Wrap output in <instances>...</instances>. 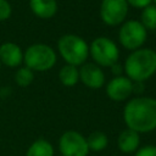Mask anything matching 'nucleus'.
<instances>
[{
	"instance_id": "f257e3e1",
	"label": "nucleus",
	"mask_w": 156,
	"mask_h": 156,
	"mask_svg": "<svg viewBox=\"0 0 156 156\" xmlns=\"http://www.w3.org/2000/svg\"><path fill=\"white\" fill-rule=\"evenodd\" d=\"M123 121L127 128L139 134L156 129V99L150 96H136L124 105Z\"/></svg>"
},
{
	"instance_id": "f03ea898",
	"label": "nucleus",
	"mask_w": 156,
	"mask_h": 156,
	"mask_svg": "<svg viewBox=\"0 0 156 156\" xmlns=\"http://www.w3.org/2000/svg\"><path fill=\"white\" fill-rule=\"evenodd\" d=\"M123 72L133 83H144L156 73V51L140 48L130 51L123 63Z\"/></svg>"
},
{
	"instance_id": "7ed1b4c3",
	"label": "nucleus",
	"mask_w": 156,
	"mask_h": 156,
	"mask_svg": "<svg viewBox=\"0 0 156 156\" xmlns=\"http://www.w3.org/2000/svg\"><path fill=\"white\" fill-rule=\"evenodd\" d=\"M57 51L67 65L79 67L89 56V44L82 37L67 33L58 38Z\"/></svg>"
},
{
	"instance_id": "20e7f679",
	"label": "nucleus",
	"mask_w": 156,
	"mask_h": 156,
	"mask_svg": "<svg viewBox=\"0 0 156 156\" xmlns=\"http://www.w3.org/2000/svg\"><path fill=\"white\" fill-rule=\"evenodd\" d=\"M56 61V51L50 45L44 43L32 44L23 52V63L33 72L49 71L55 66Z\"/></svg>"
},
{
	"instance_id": "39448f33",
	"label": "nucleus",
	"mask_w": 156,
	"mask_h": 156,
	"mask_svg": "<svg viewBox=\"0 0 156 156\" xmlns=\"http://www.w3.org/2000/svg\"><path fill=\"white\" fill-rule=\"evenodd\" d=\"M89 56L100 67H111L119 60L117 44L107 37H98L89 44Z\"/></svg>"
},
{
	"instance_id": "423d86ee",
	"label": "nucleus",
	"mask_w": 156,
	"mask_h": 156,
	"mask_svg": "<svg viewBox=\"0 0 156 156\" xmlns=\"http://www.w3.org/2000/svg\"><path fill=\"white\" fill-rule=\"evenodd\" d=\"M147 39V30L138 20L124 21L118 30V41L119 44L129 50L134 51L144 46Z\"/></svg>"
},
{
	"instance_id": "0eeeda50",
	"label": "nucleus",
	"mask_w": 156,
	"mask_h": 156,
	"mask_svg": "<svg viewBox=\"0 0 156 156\" xmlns=\"http://www.w3.org/2000/svg\"><path fill=\"white\" fill-rule=\"evenodd\" d=\"M61 156H88L89 147L87 138L77 130H66L58 139Z\"/></svg>"
},
{
	"instance_id": "6e6552de",
	"label": "nucleus",
	"mask_w": 156,
	"mask_h": 156,
	"mask_svg": "<svg viewBox=\"0 0 156 156\" xmlns=\"http://www.w3.org/2000/svg\"><path fill=\"white\" fill-rule=\"evenodd\" d=\"M129 6L126 0H102L100 4V18L106 26H121L128 15Z\"/></svg>"
},
{
	"instance_id": "1a4fd4ad",
	"label": "nucleus",
	"mask_w": 156,
	"mask_h": 156,
	"mask_svg": "<svg viewBox=\"0 0 156 156\" xmlns=\"http://www.w3.org/2000/svg\"><path fill=\"white\" fill-rule=\"evenodd\" d=\"M106 95L112 101H124L133 94V82L127 76H115L106 83Z\"/></svg>"
},
{
	"instance_id": "9d476101",
	"label": "nucleus",
	"mask_w": 156,
	"mask_h": 156,
	"mask_svg": "<svg viewBox=\"0 0 156 156\" xmlns=\"http://www.w3.org/2000/svg\"><path fill=\"white\" fill-rule=\"evenodd\" d=\"M79 68V82L87 88L100 89L105 84V73L100 66L94 62H85Z\"/></svg>"
},
{
	"instance_id": "9b49d317",
	"label": "nucleus",
	"mask_w": 156,
	"mask_h": 156,
	"mask_svg": "<svg viewBox=\"0 0 156 156\" xmlns=\"http://www.w3.org/2000/svg\"><path fill=\"white\" fill-rule=\"evenodd\" d=\"M0 62L10 68L21 67L23 63V50L16 43H2L0 45Z\"/></svg>"
},
{
	"instance_id": "f8f14e48",
	"label": "nucleus",
	"mask_w": 156,
	"mask_h": 156,
	"mask_svg": "<svg viewBox=\"0 0 156 156\" xmlns=\"http://www.w3.org/2000/svg\"><path fill=\"white\" fill-rule=\"evenodd\" d=\"M117 147L123 154H134L140 147V134L129 128L123 129L118 134Z\"/></svg>"
},
{
	"instance_id": "ddd939ff",
	"label": "nucleus",
	"mask_w": 156,
	"mask_h": 156,
	"mask_svg": "<svg viewBox=\"0 0 156 156\" xmlns=\"http://www.w3.org/2000/svg\"><path fill=\"white\" fill-rule=\"evenodd\" d=\"M29 9L32 13L41 20L52 18L57 12L56 0H29Z\"/></svg>"
},
{
	"instance_id": "4468645a",
	"label": "nucleus",
	"mask_w": 156,
	"mask_h": 156,
	"mask_svg": "<svg viewBox=\"0 0 156 156\" xmlns=\"http://www.w3.org/2000/svg\"><path fill=\"white\" fill-rule=\"evenodd\" d=\"M26 156H55L54 146L46 139H37L27 149Z\"/></svg>"
},
{
	"instance_id": "2eb2a0df",
	"label": "nucleus",
	"mask_w": 156,
	"mask_h": 156,
	"mask_svg": "<svg viewBox=\"0 0 156 156\" xmlns=\"http://www.w3.org/2000/svg\"><path fill=\"white\" fill-rule=\"evenodd\" d=\"M58 79L65 87H74L79 82V68L66 63L58 71Z\"/></svg>"
},
{
	"instance_id": "dca6fc26",
	"label": "nucleus",
	"mask_w": 156,
	"mask_h": 156,
	"mask_svg": "<svg viewBox=\"0 0 156 156\" xmlns=\"http://www.w3.org/2000/svg\"><path fill=\"white\" fill-rule=\"evenodd\" d=\"M87 143H88V147L89 151H94V152H100L102 150H105L108 145V138L104 132L100 130H95L93 133H90L87 136Z\"/></svg>"
},
{
	"instance_id": "f3484780",
	"label": "nucleus",
	"mask_w": 156,
	"mask_h": 156,
	"mask_svg": "<svg viewBox=\"0 0 156 156\" xmlns=\"http://www.w3.org/2000/svg\"><path fill=\"white\" fill-rule=\"evenodd\" d=\"M140 23L145 27L146 30L156 29V6L154 4L141 10Z\"/></svg>"
},
{
	"instance_id": "a211bd4d",
	"label": "nucleus",
	"mask_w": 156,
	"mask_h": 156,
	"mask_svg": "<svg viewBox=\"0 0 156 156\" xmlns=\"http://www.w3.org/2000/svg\"><path fill=\"white\" fill-rule=\"evenodd\" d=\"M33 80H34V72L27 66H21L15 72V82L18 87L26 88L30 85Z\"/></svg>"
},
{
	"instance_id": "6ab92c4d",
	"label": "nucleus",
	"mask_w": 156,
	"mask_h": 156,
	"mask_svg": "<svg viewBox=\"0 0 156 156\" xmlns=\"http://www.w3.org/2000/svg\"><path fill=\"white\" fill-rule=\"evenodd\" d=\"M12 15V6L7 0H0V22L6 21Z\"/></svg>"
},
{
	"instance_id": "aec40b11",
	"label": "nucleus",
	"mask_w": 156,
	"mask_h": 156,
	"mask_svg": "<svg viewBox=\"0 0 156 156\" xmlns=\"http://www.w3.org/2000/svg\"><path fill=\"white\" fill-rule=\"evenodd\" d=\"M134 156H156V145H144L134 152Z\"/></svg>"
},
{
	"instance_id": "412c9836",
	"label": "nucleus",
	"mask_w": 156,
	"mask_h": 156,
	"mask_svg": "<svg viewBox=\"0 0 156 156\" xmlns=\"http://www.w3.org/2000/svg\"><path fill=\"white\" fill-rule=\"evenodd\" d=\"M128 6H132L134 9H145L152 4V0H126Z\"/></svg>"
},
{
	"instance_id": "4be33fe9",
	"label": "nucleus",
	"mask_w": 156,
	"mask_h": 156,
	"mask_svg": "<svg viewBox=\"0 0 156 156\" xmlns=\"http://www.w3.org/2000/svg\"><path fill=\"white\" fill-rule=\"evenodd\" d=\"M111 68V71H112V73L115 74V76H122V72H123V67L117 62V63H115L113 66H111L110 67Z\"/></svg>"
},
{
	"instance_id": "5701e85b",
	"label": "nucleus",
	"mask_w": 156,
	"mask_h": 156,
	"mask_svg": "<svg viewBox=\"0 0 156 156\" xmlns=\"http://www.w3.org/2000/svg\"><path fill=\"white\" fill-rule=\"evenodd\" d=\"M11 95V89L9 88V87H6V88H1L0 89V98H7V96H10Z\"/></svg>"
},
{
	"instance_id": "b1692460",
	"label": "nucleus",
	"mask_w": 156,
	"mask_h": 156,
	"mask_svg": "<svg viewBox=\"0 0 156 156\" xmlns=\"http://www.w3.org/2000/svg\"><path fill=\"white\" fill-rule=\"evenodd\" d=\"M152 4H154V5L156 6V0H152Z\"/></svg>"
},
{
	"instance_id": "393cba45",
	"label": "nucleus",
	"mask_w": 156,
	"mask_h": 156,
	"mask_svg": "<svg viewBox=\"0 0 156 156\" xmlns=\"http://www.w3.org/2000/svg\"><path fill=\"white\" fill-rule=\"evenodd\" d=\"M1 66H2V65H1V62H0V71H1Z\"/></svg>"
},
{
	"instance_id": "a878e982",
	"label": "nucleus",
	"mask_w": 156,
	"mask_h": 156,
	"mask_svg": "<svg viewBox=\"0 0 156 156\" xmlns=\"http://www.w3.org/2000/svg\"><path fill=\"white\" fill-rule=\"evenodd\" d=\"M60 156H61V155H60Z\"/></svg>"
}]
</instances>
